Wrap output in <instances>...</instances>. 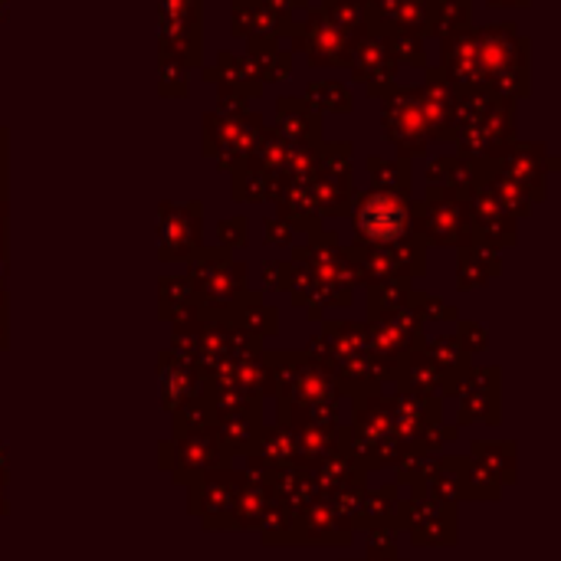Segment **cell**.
Returning a JSON list of instances; mask_svg holds the SVG:
<instances>
[{
    "label": "cell",
    "instance_id": "6da1fadb",
    "mask_svg": "<svg viewBox=\"0 0 561 561\" xmlns=\"http://www.w3.org/2000/svg\"><path fill=\"white\" fill-rule=\"evenodd\" d=\"M411 204H408V194H398V191H385V187H375L368 191L358 207H355V230H358V243H368V247H394L401 240H408L411 233Z\"/></svg>",
    "mask_w": 561,
    "mask_h": 561
},
{
    "label": "cell",
    "instance_id": "7a4b0ae2",
    "mask_svg": "<svg viewBox=\"0 0 561 561\" xmlns=\"http://www.w3.org/2000/svg\"><path fill=\"white\" fill-rule=\"evenodd\" d=\"M385 128L388 138L408 154H421L427 148V118H424V105H421V92H394V99L385 102Z\"/></svg>",
    "mask_w": 561,
    "mask_h": 561
},
{
    "label": "cell",
    "instance_id": "3957f363",
    "mask_svg": "<svg viewBox=\"0 0 561 561\" xmlns=\"http://www.w3.org/2000/svg\"><path fill=\"white\" fill-rule=\"evenodd\" d=\"M164 53L171 49V59L184 53V62H197L201 49V0H164Z\"/></svg>",
    "mask_w": 561,
    "mask_h": 561
},
{
    "label": "cell",
    "instance_id": "277c9868",
    "mask_svg": "<svg viewBox=\"0 0 561 561\" xmlns=\"http://www.w3.org/2000/svg\"><path fill=\"white\" fill-rule=\"evenodd\" d=\"M306 49L312 53L309 62H352V49L355 39L348 36V30H342L339 23H332L325 13L312 16L306 23Z\"/></svg>",
    "mask_w": 561,
    "mask_h": 561
},
{
    "label": "cell",
    "instance_id": "5b68a950",
    "mask_svg": "<svg viewBox=\"0 0 561 561\" xmlns=\"http://www.w3.org/2000/svg\"><path fill=\"white\" fill-rule=\"evenodd\" d=\"M424 23H427V30H434L440 36L467 30V23H470V0H427Z\"/></svg>",
    "mask_w": 561,
    "mask_h": 561
},
{
    "label": "cell",
    "instance_id": "8992f818",
    "mask_svg": "<svg viewBox=\"0 0 561 561\" xmlns=\"http://www.w3.org/2000/svg\"><path fill=\"white\" fill-rule=\"evenodd\" d=\"M424 10H427V0H385L381 13L375 10V23L381 20V23H391L388 30L411 33L424 20Z\"/></svg>",
    "mask_w": 561,
    "mask_h": 561
},
{
    "label": "cell",
    "instance_id": "52a82bcc",
    "mask_svg": "<svg viewBox=\"0 0 561 561\" xmlns=\"http://www.w3.org/2000/svg\"><path fill=\"white\" fill-rule=\"evenodd\" d=\"M279 131H286L289 138H299V128L309 122V125H319V115L309 108V102H299V99H279Z\"/></svg>",
    "mask_w": 561,
    "mask_h": 561
},
{
    "label": "cell",
    "instance_id": "ba28073f",
    "mask_svg": "<svg viewBox=\"0 0 561 561\" xmlns=\"http://www.w3.org/2000/svg\"><path fill=\"white\" fill-rule=\"evenodd\" d=\"M371 174H375V187H385V191H398V194H408V158H398L394 164L381 161V158H371L368 161Z\"/></svg>",
    "mask_w": 561,
    "mask_h": 561
},
{
    "label": "cell",
    "instance_id": "9c48e42d",
    "mask_svg": "<svg viewBox=\"0 0 561 561\" xmlns=\"http://www.w3.org/2000/svg\"><path fill=\"white\" fill-rule=\"evenodd\" d=\"M309 105H322L325 112H348L355 105L352 92L339 82H325V85H312L309 89Z\"/></svg>",
    "mask_w": 561,
    "mask_h": 561
},
{
    "label": "cell",
    "instance_id": "30bf717a",
    "mask_svg": "<svg viewBox=\"0 0 561 561\" xmlns=\"http://www.w3.org/2000/svg\"><path fill=\"white\" fill-rule=\"evenodd\" d=\"M325 16L332 20V23H339L342 30H355V26H362V20L368 16V3L365 0H329L325 3Z\"/></svg>",
    "mask_w": 561,
    "mask_h": 561
},
{
    "label": "cell",
    "instance_id": "8fae6325",
    "mask_svg": "<svg viewBox=\"0 0 561 561\" xmlns=\"http://www.w3.org/2000/svg\"><path fill=\"white\" fill-rule=\"evenodd\" d=\"M404 39H411V36L404 33ZM404 39H401V33H398V36H394V46H398V49H404ZM408 49H411V53H408V56H411V62H417V66H421V62H424V59H421V43H411Z\"/></svg>",
    "mask_w": 561,
    "mask_h": 561
},
{
    "label": "cell",
    "instance_id": "7c38bea8",
    "mask_svg": "<svg viewBox=\"0 0 561 561\" xmlns=\"http://www.w3.org/2000/svg\"><path fill=\"white\" fill-rule=\"evenodd\" d=\"M493 7H500V3H516V7H523V3H529V0H490Z\"/></svg>",
    "mask_w": 561,
    "mask_h": 561
}]
</instances>
